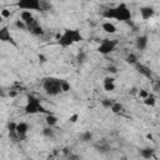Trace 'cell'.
I'll list each match as a JSON object with an SVG mask.
<instances>
[{
  "label": "cell",
  "mask_w": 160,
  "mask_h": 160,
  "mask_svg": "<svg viewBox=\"0 0 160 160\" xmlns=\"http://www.w3.org/2000/svg\"><path fill=\"white\" fill-rule=\"evenodd\" d=\"M78 60H79L80 62H82V61H85V52H82V51H80V52L78 54Z\"/></svg>",
  "instance_id": "obj_35"
},
{
  "label": "cell",
  "mask_w": 160,
  "mask_h": 160,
  "mask_svg": "<svg viewBox=\"0 0 160 160\" xmlns=\"http://www.w3.org/2000/svg\"><path fill=\"white\" fill-rule=\"evenodd\" d=\"M28 130H29V125H28V122H25V121H20V122H18V126H16L18 140L24 141V140L26 139Z\"/></svg>",
  "instance_id": "obj_8"
},
{
  "label": "cell",
  "mask_w": 160,
  "mask_h": 160,
  "mask_svg": "<svg viewBox=\"0 0 160 160\" xmlns=\"http://www.w3.org/2000/svg\"><path fill=\"white\" fill-rule=\"evenodd\" d=\"M70 90H71L70 82H68L66 80H62V81H61V91H62V92H68V91H70Z\"/></svg>",
  "instance_id": "obj_25"
},
{
  "label": "cell",
  "mask_w": 160,
  "mask_h": 160,
  "mask_svg": "<svg viewBox=\"0 0 160 160\" xmlns=\"http://www.w3.org/2000/svg\"><path fill=\"white\" fill-rule=\"evenodd\" d=\"M142 102H144V105H146L149 108H154L156 105V98L154 94H149V96L146 99H144Z\"/></svg>",
  "instance_id": "obj_18"
},
{
  "label": "cell",
  "mask_w": 160,
  "mask_h": 160,
  "mask_svg": "<svg viewBox=\"0 0 160 160\" xmlns=\"http://www.w3.org/2000/svg\"><path fill=\"white\" fill-rule=\"evenodd\" d=\"M120 160H128V158H125V156H124V158H121Z\"/></svg>",
  "instance_id": "obj_40"
},
{
  "label": "cell",
  "mask_w": 160,
  "mask_h": 160,
  "mask_svg": "<svg viewBox=\"0 0 160 160\" xmlns=\"http://www.w3.org/2000/svg\"><path fill=\"white\" fill-rule=\"evenodd\" d=\"M59 152H61V150H60V149H54V150H52V155H55V156H56V155H59Z\"/></svg>",
  "instance_id": "obj_37"
},
{
  "label": "cell",
  "mask_w": 160,
  "mask_h": 160,
  "mask_svg": "<svg viewBox=\"0 0 160 160\" xmlns=\"http://www.w3.org/2000/svg\"><path fill=\"white\" fill-rule=\"evenodd\" d=\"M40 6H41V11H46L52 8V5L49 1H42V0H40Z\"/></svg>",
  "instance_id": "obj_26"
},
{
  "label": "cell",
  "mask_w": 160,
  "mask_h": 160,
  "mask_svg": "<svg viewBox=\"0 0 160 160\" xmlns=\"http://www.w3.org/2000/svg\"><path fill=\"white\" fill-rule=\"evenodd\" d=\"M16 6L20 10H28V11H41V6H40V0H20L16 2Z\"/></svg>",
  "instance_id": "obj_6"
},
{
  "label": "cell",
  "mask_w": 160,
  "mask_h": 160,
  "mask_svg": "<svg viewBox=\"0 0 160 160\" xmlns=\"http://www.w3.org/2000/svg\"><path fill=\"white\" fill-rule=\"evenodd\" d=\"M61 79H56V78H45L42 80V88L45 90V92L50 96H56L59 95L61 91Z\"/></svg>",
  "instance_id": "obj_4"
},
{
  "label": "cell",
  "mask_w": 160,
  "mask_h": 160,
  "mask_svg": "<svg viewBox=\"0 0 160 160\" xmlns=\"http://www.w3.org/2000/svg\"><path fill=\"white\" fill-rule=\"evenodd\" d=\"M61 154H62L65 158H68V156L71 154V149H70V148H68V146H65V148H62V149H61Z\"/></svg>",
  "instance_id": "obj_31"
},
{
  "label": "cell",
  "mask_w": 160,
  "mask_h": 160,
  "mask_svg": "<svg viewBox=\"0 0 160 160\" xmlns=\"http://www.w3.org/2000/svg\"><path fill=\"white\" fill-rule=\"evenodd\" d=\"M32 35H35V36H42L44 34H45V30H44V28L41 26V25H38V26H35V28H32L31 30H29Z\"/></svg>",
  "instance_id": "obj_20"
},
{
  "label": "cell",
  "mask_w": 160,
  "mask_h": 160,
  "mask_svg": "<svg viewBox=\"0 0 160 160\" xmlns=\"http://www.w3.org/2000/svg\"><path fill=\"white\" fill-rule=\"evenodd\" d=\"M149 94H150V92H149L148 90H145V89H140V90H138V95H139V98L142 99V100L146 99V98L149 96Z\"/></svg>",
  "instance_id": "obj_29"
},
{
  "label": "cell",
  "mask_w": 160,
  "mask_h": 160,
  "mask_svg": "<svg viewBox=\"0 0 160 160\" xmlns=\"http://www.w3.org/2000/svg\"><path fill=\"white\" fill-rule=\"evenodd\" d=\"M125 61H126L128 64H130V65H134V66H135V65L139 62L138 56H136V54H134V52L128 54V55H126V58H125Z\"/></svg>",
  "instance_id": "obj_19"
},
{
  "label": "cell",
  "mask_w": 160,
  "mask_h": 160,
  "mask_svg": "<svg viewBox=\"0 0 160 160\" xmlns=\"http://www.w3.org/2000/svg\"><path fill=\"white\" fill-rule=\"evenodd\" d=\"M92 136H94L92 132L88 130V131H84V132L80 135V140H81L82 142H89V141L92 140Z\"/></svg>",
  "instance_id": "obj_22"
},
{
  "label": "cell",
  "mask_w": 160,
  "mask_h": 160,
  "mask_svg": "<svg viewBox=\"0 0 160 160\" xmlns=\"http://www.w3.org/2000/svg\"><path fill=\"white\" fill-rule=\"evenodd\" d=\"M16 126H18V122H15V121H9V122H8V132H9V136H10L12 140H18Z\"/></svg>",
  "instance_id": "obj_15"
},
{
  "label": "cell",
  "mask_w": 160,
  "mask_h": 160,
  "mask_svg": "<svg viewBox=\"0 0 160 160\" xmlns=\"http://www.w3.org/2000/svg\"><path fill=\"white\" fill-rule=\"evenodd\" d=\"M18 94H19V90H15V89L9 90V92H8L9 98H16V96H18Z\"/></svg>",
  "instance_id": "obj_33"
},
{
  "label": "cell",
  "mask_w": 160,
  "mask_h": 160,
  "mask_svg": "<svg viewBox=\"0 0 160 160\" xmlns=\"http://www.w3.org/2000/svg\"><path fill=\"white\" fill-rule=\"evenodd\" d=\"M0 40H1L2 42L11 44L12 46H18V44H16V41L14 40L12 35L10 34V30H9L8 26H2V28L0 29Z\"/></svg>",
  "instance_id": "obj_7"
},
{
  "label": "cell",
  "mask_w": 160,
  "mask_h": 160,
  "mask_svg": "<svg viewBox=\"0 0 160 160\" xmlns=\"http://www.w3.org/2000/svg\"><path fill=\"white\" fill-rule=\"evenodd\" d=\"M122 104L121 102H118V101H114V104H112V106L110 108V111L112 112V114H120L121 111H122Z\"/></svg>",
  "instance_id": "obj_21"
},
{
  "label": "cell",
  "mask_w": 160,
  "mask_h": 160,
  "mask_svg": "<svg viewBox=\"0 0 160 160\" xmlns=\"http://www.w3.org/2000/svg\"><path fill=\"white\" fill-rule=\"evenodd\" d=\"M38 59H39V61H40V62H45V61H46V58H45L42 54H40V55L38 56Z\"/></svg>",
  "instance_id": "obj_36"
},
{
  "label": "cell",
  "mask_w": 160,
  "mask_h": 160,
  "mask_svg": "<svg viewBox=\"0 0 160 160\" xmlns=\"http://www.w3.org/2000/svg\"><path fill=\"white\" fill-rule=\"evenodd\" d=\"M108 71H109L110 74H116V72H118V68H116L115 65H109V66H108Z\"/></svg>",
  "instance_id": "obj_34"
},
{
  "label": "cell",
  "mask_w": 160,
  "mask_h": 160,
  "mask_svg": "<svg viewBox=\"0 0 160 160\" xmlns=\"http://www.w3.org/2000/svg\"><path fill=\"white\" fill-rule=\"evenodd\" d=\"M68 160H81V158H80V155H78V154H74V152H71L68 158H66Z\"/></svg>",
  "instance_id": "obj_32"
},
{
  "label": "cell",
  "mask_w": 160,
  "mask_h": 160,
  "mask_svg": "<svg viewBox=\"0 0 160 160\" xmlns=\"http://www.w3.org/2000/svg\"><path fill=\"white\" fill-rule=\"evenodd\" d=\"M102 16L108 20L115 19L118 21H122V22H129L131 20V11L130 9L126 6V4L121 2L114 8H109L106 10L102 11Z\"/></svg>",
  "instance_id": "obj_1"
},
{
  "label": "cell",
  "mask_w": 160,
  "mask_h": 160,
  "mask_svg": "<svg viewBox=\"0 0 160 160\" xmlns=\"http://www.w3.org/2000/svg\"><path fill=\"white\" fill-rule=\"evenodd\" d=\"M154 154H155V149H154V148H150V146L144 148V149L140 150V155H141V158L145 159V160H150V159L154 156Z\"/></svg>",
  "instance_id": "obj_16"
},
{
  "label": "cell",
  "mask_w": 160,
  "mask_h": 160,
  "mask_svg": "<svg viewBox=\"0 0 160 160\" xmlns=\"http://www.w3.org/2000/svg\"><path fill=\"white\" fill-rule=\"evenodd\" d=\"M118 46V41L112 40V39H102L99 44V46L96 48V51L101 55H109L110 52H112L115 50V48Z\"/></svg>",
  "instance_id": "obj_5"
},
{
  "label": "cell",
  "mask_w": 160,
  "mask_h": 160,
  "mask_svg": "<svg viewBox=\"0 0 160 160\" xmlns=\"http://www.w3.org/2000/svg\"><path fill=\"white\" fill-rule=\"evenodd\" d=\"M20 20H22V21L26 24V26H29V25H31L36 19L34 18V15H32V12H31V11L24 10V11H21V12H20Z\"/></svg>",
  "instance_id": "obj_12"
},
{
  "label": "cell",
  "mask_w": 160,
  "mask_h": 160,
  "mask_svg": "<svg viewBox=\"0 0 160 160\" xmlns=\"http://www.w3.org/2000/svg\"><path fill=\"white\" fill-rule=\"evenodd\" d=\"M0 16H1L2 19H9V18L11 16V11H10L9 9H1V10H0Z\"/></svg>",
  "instance_id": "obj_28"
},
{
  "label": "cell",
  "mask_w": 160,
  "mask_h": 160,
  "mask_svg": "<svg viewBox=\"0 0 160 160\" xmlns=\"http://www.w3.org/2000/svg\"><path fill=\"white\" fill-rule=\"evenodd\" d=\"M84 40L82 34L80 32V30L78 29H65L60 40H58V45H60L61 48H68L71 46L75 42H80Z\"/></svg>",
  "instance_id": "obj_2"
},
{
  "label": "cell",
  "mask_w": 160,
  "mask_h": 160,
  "mask_svg": "<svg viewBox=\"0 0 160 160\" xmlns=\"http://www.w3.org/2000/svg\"><path fill=\"white\" fill-rule=\"evenodd\" d=\"M139 11H140V16L142 20H149L155 15V10L151 6H141Z\"/></svg>",
  "instance_id": "obj_10"
},
{
  "label": "cell",
  "mask_w": 160,
  "mask_h": 160,
  "mask_svg": "<svg viewBox=\"0 0 160 160\" xmlns=\"http://www.w3.org/2000/svg\"><path fill=\"white\" fill-rule=\"evenodd\" d=\"M112 104H114V101H112L111 99H109V98L101 100V105H102V108H105V109H110V108L112 106Z\"/></svg>",
  "instance_id": "obj_24"
},
{
  "label": "cell",
  "mask_w": 160,
  "mask_h": 160,
  "mask_svg": "<svg viewBox=\"0 0 160 160\" xmlns=\"http://www.w3.org/2000/svg\"><path fill=\"white\" fill-rule=\"evenodd\" d=\"M42 135L44 136H46V138H54V131H52V129L51 128H44L42 129Z\"/></svg>",
  "instance_id": "obj_27"
},
{
  "label": "cell",
  "mask_w": 160,
  "mask_h": 160,
  "mask_svg": "<svg viewBox=\"0 0 160 160\" xmlns=\"http://www.w3.org/2000/svg\"><path fill=\"white\" fill-rule=\"evenodd\" d=\"M146 139H149V140L154 141V136H152V134H146Z\"/></svg>",
  "instance_id": "obj_38"
},
{
  "label": "cell",
  "mask_w": 160,
  "mask_h": 160,
  "mask_svg": "<svg viewBox=\"0 0 160 160\" xmlns=\"http://www.w3.org/2000/svg\"><path fill=\"white\" fill-rule=\"evenodd\" d=\"M148 44H149V36L148 35H139L135 39V48L140 51L145 50L148 48Z\"/></svg>",
  "instance_id": "obj_9"
},
{
  "label": "cell",
  "mask_w": 160,
  "mask_h": 160,
  "mask_svg": "<svg viewBox=\"0 0 160 160\" xmlns=\"http://www.w3.org/2000/svg\"><path fill=\"white\" fill-rule=\"evenodd\" d=\"M46 160H50V159H46Z\"/></svg>",
  "instance_id": "obj_41"
},
{
  "label": "cell",
  "mask_w": 160,
  "mask_h": 160,
  "mask_svg": "<svg viewBox=\"0 0 160 160\" xmlns=\"http://www.w3.org/2000/svg\"><path fill=\"white\" fill-rule=\"evenodd\" d=\"M135 69H136V71H138L139 74H141L142 76H145V78H148V79H151V78H152V71L150 70L149 66H146V65H144V64H141V62H138V64L135 65Z\"/></svg>",
  "instance_id": "obj_11"
},
{
  "label": "cell",
  "mask_w": 160,
  "mask_h": 160,
  "mask_svg": "<svg viewBox=\"0 0 160 160\" xmlns=\"http://www.w3.org/2000/svg\"><path fill=\"white\" fill-rule=\"evenodd\" d=\"M115 79L111 78V76H106L104 79V90L108 91V92H111L115 90Z\"/></svg>",
  "instance_id": "obj_13"
},
{
  "label": "cell",
  "mask_w": 160,
  "mask_h": 160,
  "mask_svg": "<svg viewBox=\"0 0 160 160\" xmlns=\"http://www.w3.org/2000/svg\"><path fill=\"white\" fill-rule=\"evenodd\" d=\"M79 119H80V116H79V114H78V112H75V114H72V115H70L68 120H69V122H71V124H75V122H76V121H78Z\"/></svg>",
  "instance_id": "obj_30"
},
{
  "label": "cell",
  "mask_w": 160,
  "mask_h": 160,
  "mask_svg": "<svg viewBox=\"0 0 160 160\" xmlns=\"http://www.w3.org/2000/svg\"><path fill=\"white\" fill-rule=\"evenodd\" d=\"M58 121H59V118H58L55 114H52V112H50V114H48V115L45 116V122H46V125H48L49 128L55 126V125L58 124Z\"/></svg>",
  "instance_id": "obj_17"
},
{
  "label": "cell",
  "mask_w": 160,
  "mask_h": 160,
  "mask_svg": "<svg viewBox=\"0 0 160 160\" xmlns=\"http://www.w3.org/2000/svg\"><path fill=\"white\" fill-rule=\"evenodd\" d=\"M14 25H15V28H18L19 30H26L28 29V26H26V24L22 21V20H20V19H18V20H15V22H14Z\"/></svg>",
  "instance_id": "obj_23"
},
{
  "label": "cell",
  "mask_w": 160,
  "mask_h": 160,
  "mask_svg": "<svg viewBox=\"0 0 160 160\" xmlns=\"http://www.w3.org/2000/svg\"><path fill=\"white\" fill-rule=\"evenodd\" d=\"M101 29L106 32V34H115L116 32V25L114 24V22H111V21H104L102 24H101Z\"/></svg>",
  "instance_id": "obj_14"
},
{
  "label": "cell",
  "mask_w": 160,
  "mask_h": 160,
  "mask_svg": "<svg viewBox=\"0 0 160 160\" xmlns=\"http://www.w3.org/2000/svg\"><path fill=\"white\" fill-rule=\"evenodd\" d=\"M155 86H156V89H159V90H160V80H158V81H156V85H155Z\"/></svg>",
  "instance_id": "obj_39"
},
{
  "label": "cell",
  "mask_w": 160,
  "mask_h": 160,
  "mask_svg": "<svg viewBox=\"0 0 160 160\" xmlns=\"http://www.w3.org/2000/svg\"><path fill=\"white\" fill-rule=\"evenodd\" d=\"M25 112L26 114H36V112H44V114H50V111H48L42 105H41V100L36 96H34L32 94H29L26 96V105H25Z\"/></svg>",
  "instance_id": "obj_3"
}]
</instances>
